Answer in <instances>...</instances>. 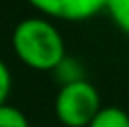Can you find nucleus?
I'll use <instances>...</instances> for the list:
<instances>
[{
  "mask_svg": "<svg viewBox=\"0 0 129 127\" xmlns=\"http://www.w3.org/2000/svg\"><path fill=\"white\" fill-rule=\"evenodd\" d=\"M88 127H129V114L120 107H101Z\"/></svg>",
  "mask_w": 129,
  "mask_h": 127,
  "instance_id": "5",
  "label": "nucleus"
},
{
  "mask_svg": "<svg viewBox=\"0 0 129 127\" xmlns=\"http://www.w3.org/2000/svg\"><path fill=\"white\" fill-rule=\"evenodd\" d=\"M51 73H52L54 80L58 82L60 86H68V84H73V82L86 80V78H84L82 64L79 62L77 58H71V56H66Z\"/></svg>",
  "mask_w": 129,
  "mask_h": 127,
  "instance_id": "4",
  "label": "nucleus"
},
{
  "mask_svg": "<svg viewBox=\"0 0 129 127\" xmlns=\"http://www.w3.org/2000/svg\"><path fill=\"white\" fill-rule=\"evenodd\" d=\"M107 10L118 28L129 36V0H107Z\"/></svg>",
  "mask_w": 129,
  "mask_h": 127,
  "instance_id": "6",
  "label": "nucleus"
},
{
  "mask_svg": "<svg viewBox=\"0 0 129 127\" xmlns=\"http://www.w3.org/2000/svg\"><path fill=\"white\" fill-rule=\"evenodd\" d=\"M49 17L64 21H86L107 10V0H28Z\"/></svg>",
  "mask_w": 129,
  "mask_h": 127,
  "instance_id": "3",
  "label": "nucleus"
},
{
  "mask_svg": "<svg viewBox=\"0 0 129 127\" xmlns=\"http://www.w3.org/2000/svg\"><path fill=\"white\" fill-rule=\"evenodd\" d=\"M99 110V92L88 80L60 86L54 97V116L66 127H88Z\"/></svg>",
  "mask_w": 129,
  "mask_h": 127,
  "instance_id": "2",
  "label": "nucleus"
},
{
  "mask_svg": "<svg viewBox=\"0 0 129 127\" xmlns=\"http://www.w3.org/2000/svg\"><path fill=\"white\" fill-rule=\"evenodd\" d=\"M0 127H30V121L21 108L6 103L0 107Z\"/></svg>",
  "mask_w": 129,
  "mask_h": 127,
  "instance_id": "7",
  "label": "nucleus"
},
{
  "mask_svg": "<svg viewBox=\"0 0 129 127\" xmlns=\"http://www.w3.org/2000/svg\"><path fill=\"white\" fill-rule=\"evenodd\" d=\"M11 45L17 58L36 71H52L66 58V45L60 32L45 19L32 17L15 26Z\"/></svg>",
  "mask_w": 129,
  "mask_h": 127,
  "instance_id": "1",
  "label": "nucleus"
},
{
  "mask_svg": "<svg viewBox=\"0 0 129 127\" xmlns=\"http://www.w3.org/2000/svg\"><path fill=\"white\" fill-rule=\"evenodd\" d=\"M11 88H13L11 71H10V67H8V64L4 62V60H0V107L8 103Z\"/></svg>",
  "mask_w": 129,
  "mask_h": 127,
  "instance_id": "8",
  "label": "nucleus"
}]
</instances>
